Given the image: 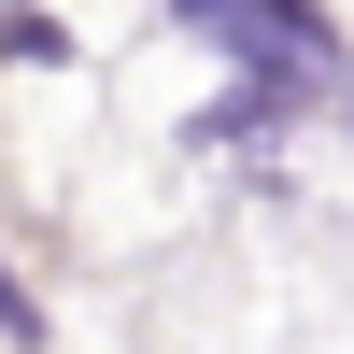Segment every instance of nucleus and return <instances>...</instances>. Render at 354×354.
I'll use <instances>...</instances> for the list:
<instances>
[{
  "label": "nucleus",
  "instance_id": "1",
  "mask_svg": "<svg viewBox=\"0 0 354 354\" xmlns=\"http://www.w3.org/2000/svg\"><path fill=\"white\" fill-rule=\"evenodd\" d=\"M185 28H213L227 57H255V113L340 71V43H326V15H312V0H185Z\"/></svg>",
  "mask_w": 354,
  "mask_h": 354
}]
</instances>
